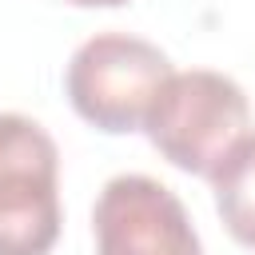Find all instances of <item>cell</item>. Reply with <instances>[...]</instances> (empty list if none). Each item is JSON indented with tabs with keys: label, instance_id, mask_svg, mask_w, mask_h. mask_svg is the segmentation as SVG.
<instances>
[{
	"label": "cell",
	"instance_id": "obj_6",
	"mask_svg": "<svg viewBox=\"0 0 255 255\" xmlns=\"http://www.w3.org/2000/svg\"><path fill=\"white\" fill-rule=\"evenodd\" d=\"M68 4H76V8H120L128 0H68Z\"/></svg>",
	"mask_w": 255,
	"mask_h": 255
},
{
	"label": "cell",
	"instance_id": "obj_1",
	"mask_svg": "<svg viewBox=\"0 0 255 255\" xmlns=\"http://www.w3.org/2000/svg\"><path fill=\"white\" fill-rule=\"evenodd\" d=\"M143 131L167 163L211 179L231 147L251 135V104L247 92L223 72H171L147 108Z\"/></svg>",
	"mask_w": 255,
	"mask_h": 255
},
{
	"label": "cell",
	"instance_id": "obj_2",
	"mask_svg": "<svg viewBox=\"0 0 255 255\" xmlns=\"http://www.w3.org/2000/svg\"><path fill=\"white\" fill-rule=\"evenodd\" d=\"M167 76L171 60L151 40L128 32H96L72 52L64 88L80 120L108 135H124L143 128L147 108Z\"/></svg>",
	"mask_w": 255,
	"mask_h": 255
},
{
	"label": "cell",
	"instance_id": "obj_3",
	"mask_svg": "<svg viewBox=\"0 0 255 255\" xmlns=\"http://www.w3.org/2000/svg\"><path fill=\"white\" fill-rule=\"evenodd\" d=\"M60 239V151L20 112H0V255H48Z\"/></svg>",
	"mask_w": 255,
	"mask_h": 255
},
{
	"label": "cell",
	"instance_id": "obj_4",
	"mask_svg": "<svg viewBox=\"0 0 255 255\" xmlns=\"http://www.w3.org/2000/svg\"><path fill=\"white\" fill-rule=\"evenodd\" d=\"M96 255H203L183 199L151 175H116L92 207Z\"/></svg>",
	"mask_w": 255,
	"mask_h": 255
},
{
	"label": "cell",
	"instance_id": "obj_5",
	"mask_svg": "<svg viewBox=\"0 0 255 255\" xmlns=\"http://www.w3.org/2000/svg\"><path fill=\"white\" fill-rule=\"evenodd\" d=\"M215 211L235 243L255 247V135L231 147V155L211 171Z\"/></svg>",
	"mask_w": 255,
	"mask_h": 255
}]
</instances>
